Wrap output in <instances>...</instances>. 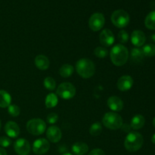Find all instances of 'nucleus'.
Segmentation results:
<instances>
[{
	"label": "nucleus",
	"instance_id": "obj_19",
	"mask_svg": "<svg viewBox=\"0 0 155 155\" xmlns=\"http://www.w3.org/2000/svg\"><path fill=\"white\" fill-rule=\"evenodd\" d=\"M145 123V119L142 115L136 114L132 118L130 127L135 130H138L142 129L144 127Z\"/></svg>",
	"mask_w": 155,
	"mask_h": 155
},
{
	"label": "nucleus",
	"instance_id": "obj_32",
	"mask_svg": "<svg viewBox=\"0 0 155 155\" xmlns=\"http://www.w3.org/2000/svg\"><path fill=\"white\" fill-rule=\"evenodd\" d=\"M46 120L47 122L49 124H55L58 121V115L56 113H51L47 116Z\"/></svg>",
	"mask_w": 155,
	"mask_h": 155
},
{
	"label": "nucleus",
	"instance_id": "obj_34",
	"mask_svg": "<svg viewBox=\"0 0 155 155\" xmlns=\"http://www.w3.org/2000/svg\"><path fill=\"white\" fill-rule=\"evenodd\" d=\"M121 129L125 133H130V129H131V127L130 125H128V124H123L122 127H121Z\"/></svg>",
	"mask_w": 155,
	"mask_h": 155
},
{
	"label": "nucleus",
	"instance_id": "obj_29",
	"mask_svg": "<svg viewBox=\"0 0 155 155\" xmlns=\"http://www.w3.org/2000/svg\"><path fill=\"white\" fill-rule=\"evenodd\" d=\"M8 112L9 114L12 117H16L19 116L20 113H21V109L16 104H10L8 107Z\"/></svg>",
	"mask_w": 155,
	"mask_h": 155
},
{
	"label": "nucleus",
	"instance_id": "obj_21",
	"mask_svg": "<svg viewBox=\"0 0 155 155\" xmlns=\"http://www.w3.org/2000/svg\"><path fill=\"white\" fill-rule=\"evenodd\" d=\"M11 102L12 97L10 94L5 90H0V107H8L11 104Z\"/></svg>",
	"mask_w": 155,
	"mask_h": 155
},
{
	"label": "nucleus",
	"instance_id": "obj_30",
	"mask_svg": "<svg viewBox=\"0 0 155 155\" xmlns=\"http://www.w3.org/2000/svg\"><path fill=\"white\" fill-rule=\"evenodd\" d=\"M118 39H119L120 42L121 44L127 43L129 40V34L126 30H121L118 33Z\"/></svg>",
	"mask_w": 155,
	"mask_h": 155
},
{
	"label": "nucleus",
	"instance_id": "obj_20",
	"mask_svg": "<svg viewBox=\"0 0 155 155\" xmlns=\"http://www.w3.org/2000/svg\"><path fill=\"white\" fill-rule=\"evenodd\" d=\"M144 55L142 49L138 47H135L130 51V59L133 63H139L143 60Z\"/></svg>",
	"mask_w": 155,
	"mask_h": 155
},
{
	"label": "nucleus",
	"instance_id": "obj_3",
	"mask_svg": "<svg viewBox=\"0 0 155 155\" xmlns=\"http://www.w3.org/2000/svg\"><path fill=\"white\" fill-rule=\"evenodd\" d=\"M143 136L138 132H130L124 141V147L130 152H136L142 148L143 145Z\"/></svg>",
	"mask_w": 155,
	"mask_h": 155
},
{
	"label": "nucleus",
	"instance_id": "obj_39",
	"mask_svg": "<svg viewBox=\"0 0 155 155\" xmlns=\"http://www.w3.org/2000/svg\"><path fill=\"white\" fill-rule=\"evenodd\" d=\"M153 125H154V127H155V117L153 119Z\"/></svg>",
	"mask_w": 155,
	"mask_h": 155
},
{
	"label": "nucleus",
	"instance_id": "obj_10",
	"mask_svg": "<svg viewBox=\"0 0 155 155\" xmlns=\"http://www.w3.org/2000/svg\"><path fill=\"white\" fill-rule=\"evenodd\" d=\"M14 149L18 155H28L30 152V142L25 139H18L14 144Z\"/></svg>",
	"mask_w": 155,
	"mask_h": 155
},
{
	"label": "nucleus",
	"instance_id": "obj_5",
	"mask_svg": "<svg viewBox=\"0 0 155 155\" xmlns=\"http://www.w3.org/2000/svg\"><path fill=\"white\" fill-rule=\"evenodd\" d=\"M27 130L33 136H39L46 131V124L39 118H33L27 123Z\"/></svg>",
	"mask_w": 155,
	"mask_h": 155
},
{
	"label": "nucleus",
	"instance_id": "obj_7",
	"mask_svg": "<svg viewBox=\"0 0 155 155\" xmlns=\"http://www.w3.org/2000/svg\"><path fill=\"white\" fill-rule=\"evenodd\" d=\"M76 92L77 91L75 86L72 83L65 82L59 85L58 87L57 88L56 95L62 99L69 100L75 96Z\"/></svg>",
	"mask_w": 155,
	"mask_h": 155
},
{
	"label": "nucleus",
	"instance_id": "obj_15",
	"mask_svg": "<svg viewBox=\"0 0 155 155\" xmlns=\"http://www.w3.org/2000/svg\"><path fill=\"white\" fill-rule=\"evenodd\" d=\"M107 104L109 108L113 112L120 111L124 108V101H122L121 98H120L117 96H110L107 99Z\"/></svg>",
	"mask_w": 155,
	"mask_h": 155
},
{
	"label": "nucleus",
	"instance_id": "obj_4",
	"mask_svg": "<svg viewBox=\"0 0 155 155\" xmlns=\"http://www.w3.org/2000/svg\"><path fill=\"white\" fill-rule=\"evenodd\" d=\"M102 124L106 128L111 130H117L121 128L123 123V118L118 114L115 112H108L104 115L102 118Z\"/></svg>",
	"mask_w": 155,
	"mask_h": 155
},
{
	"label": "nucleus",
	"instance_id": "obj_27",
	"mask_svg": "<svg viewBox=\"0 0 155 155\" xmlns=\"http://www.w3.org/2000/svg\"><path fill=\"white\" fill-rule=\"evenodd\" d=\"M44 86L46 89L49 91H53L56 88V82L52 77H45L43 82Z\"/></svg>",
	"mask_w": 155,
	"mask_h": 155
},
{
	"label": "nucleus",
	"instance_id": "obj_9",
	"mask_svg": "<svg viewBox=\"0 0 155 155\" xmlns=\"http://www.w3.org/2000/svg\"><path fill=\"white\" fill-rule=\"evenodd\" d=\"M50 148V144L47 139L44 138L36 139L33 144V151L36 154L42 155L48 152Z\"/></svg>",
	"mask_w": 155,
	"mask_h": 155
},
{
	"label": "nucleus",
	"instance_id": "obj_14",
	"mask_svg": "<svg viewBox=\"0 0 155 155\" xmlns=\"http://www.w3.org/2000/svg\"><path fill=\"white\" fill-rule=\"evenodd\" d=\"M5 132L9 138H17L20 135V127L18 124L13 121H8L5 126Z\"/></svg>",
	"mask_w": 155,
	"mask_h": 155
},
{
	"label": "nucleus",
	"instance_id": "obj_12",
	"mask_svg": "<svg viewBox=\"0 0 155 155\" xmlns=\"http://www.w3.org/2000/svg\"><path fill=\"white\" fill-rule=\"evenodd\" d=\"M47 139L49 142L53 143H57L61 139V130L56 126H51L46 130Z\"/></svg>",
	"mask_w": 155,
	"mask_h": 155
},
{
	"label": "nucleus",
	"instance_id": "obj_25",
	"mask_svg": "<svg viewBox=\"0 0 155 155\" xmlns=\"http://www.w3.org/2000/svg\"><path fill=\"white\" fill-rule=\"evenodd\" d=\"M101 131H102V127H101V123L99 122L94 123L89 129V133L93 136H97L100 135Z\"/></svg>",
	"mask_w": 155,
	"mask_h": 155
},
{
	"label": "nucleus",
	"instance_id": "obj_22",
	"mask_svg": "<svg viewBox=\"0 0 155 155\" xmlns=\"http://www.w3.org/2000/svg\"><path fill=\"white\" fill-rule=\"evenodd\" d=\"M58 103V98L56 94L49 93L46 95L45 104L47 108H53L57 105Z\"/></svg>",
	"mask_w": 155,
	"mask_h": 155
},
{
	"label": "nucleus",
	"instance_id": "obj_17",
	"mask_svg": "<svg viewBox=\"0 0 155 155\" xmlns=\"http://www.w3.org/2000/svg\"><path fill=\"white\" fill-rule=\"evenodd\" d=\"M35 65L38 69L41 71H45L49 68L50 62L48 58L44 54H39L35 58Z\"/></svg>",
	"mask_w": 155,
	"mask_h": 155
},
{
	"label": "nucleus",
	"instance_id": "obj_33",
	"mask_svg": "<svg viewBox=\"0 0 155 155\" xmlns=\"http://www.w3.org/2000/svg\"><path fill=\"white\" fill-rule=\"evenodd\" d=\"M88 155H105V154L103 150L100 148H95V149L92 150Z\"/></svg>",
	"mask_w": 155,
	"mask_h": 155
},
{
	"label": "nucleus",
	"instance_id": "obj_35",
	"mask_svg": "<svg viewBox=\"0 0 155 155\" xmlns=\"http://www.w3.org/2000/svg\"><path fill=\"white\" fill-rule=\"evenodd\" d=\"M0 155H7V152L5 150V148H0Z\"/></svg>",
	"mask_w": 155,
	"mask_h": 155
},
{
	"label": "nucleus",
	"instance_id": "obj_1",
	"mask_svg": "<svg viewBox=\"0 0 155 155\" xmlns=\"http://www.w3.org/2000/svg\"><path fill=\"white\" fill-rule=\"evenodd\" d=\"M111 62L117 67H121L125 64L129 58V51L122 44H117L110 51Z\"/></svg>",
	"mask_w": 155,
	"mask_h": 155
},
{
	"label": "nucleus",
	"instance_id": "obj_26",
	"mask_svg": "<svg viewBox=\"0 0 155 155\" xmlns=\"http://www.w3.org/2000/svg\"><path fill=\"white\" fill-rule=\"evenodd\" d=\"M142 49L145 56H147V57L155 56V45L154 44H147Z\"/></svg>",
	"mask_w": 155,
	"mask_h": 155
},
{
	"label": "nucleus",
	"instance_id": "obj_24",
	"mask_svg": "<svg viewBox=\"0 0 155 155\" xmlns=\"http://www.w3.org/2000/svg\"><path fill=\"white\" fill-rule=\"evenodd\" d=\"M145 25L149 30H155V11L151 12L147 15L145 20Z\"/></svg>",
	"mask_w": 155,
	"mask_h": 155
},
{
	"label": "nucleus",
	"instance_id": "obj_18",
	"mask_svg": "<svg viewBox=\"0 0 155 155\" xmlns=\"http://www.w3.org/2000/svg\"><path fill=\"white\" fill-rule=\"evenodd\" d=\"M88 151L89 146L85 142H76L72 146V151L75 155H84L88 152Z\"/></svg>",
	"mask_w": 155,
	"mask_h": 155
},
{
	"label": "nucleus",
	"instance_id": "obj_16",
	"mask_svg": "<svg viewBox=\"0 0 155 155\" xmlns=\"http://www.w3.org/2000/svg\"><path fill=\"white\" fill-rule=\"evenodd\" d=\"M145 35L142 30H136L131 34V42L136 47L142 46L145 42Z\"/></svg>",
	"mask_w": 155,
	"mask_h": 155
},
{
	"label": "nucleus",
	"instance_id": "obj_13",
	"mask_svg": "<svg viewBox=\"0 0 155 155\" xmlns=\"http://www.w3.org/2000/svg\"><path fill=\"white\" fill-rule=\"evenodd\" d=\"M118 89L121 92H127L130 90L133 86V79L129 75H124L120 77L117 83Z\"/></svg>",
	"mask_w": 155,
	"mask_h": 155
},
{
	"label": "nucleus",
	"instance_id": "obj_11",
	"mask_svg": "<svg viewBox=\"0 0 155 155\" xmlns=\"http://www.w3.org/2000/svg\"><path fill=\"white\" fill-rule=\"evenodd\" d=\"M114 35L109 29H104L101 32L99 36V41L104 47L111 46L114 42Z\"/></svg>",
	"mask_w": 155,
	"mask_h": 155
},
{
	"label": "nucleus",
	"instance_id": "obj_37",
	"mask_svg": "<svg viewBox=\"0 0 155 155\" xmlns=\"http://www.w3.org/2000/svg\"><path fill=\"white\" fill-rule=\"evenodd\" d=\"M151 39H152V40L154 41V42H155V33H154V34H152V35H151Z\"/></svg>",
	"mask_w": 155,
	"mask_h": 155
},
{
	"label": "nucleus",
	"instance_id": "obj_40",
	"mask_svg": "<svg viewBox=\"0 0 155 155\" xmlns=\"http://www.w3.org/2000/svg\"><path fill=\"white\" fill-rule=\"evenodd\" d=\"M0 129H1V121H0Z\"/></svg>",
	"mask_w": 155,
	"mask_h": 155
},
{
	"label": "nucleus",
	"instance_id": "obj_38",
	"mask_svg": "<svg viewBox=\"0 0 155 155\" xmlns=\"http://www.w3.org/2000/svg\"><path fill=\"white\" fill-rule=\"evenodd\" d=\"M62 155H73V154H71V153H64V154H63Z\"/></svg>",
	"mask_w": 155,
	"mask_h": 155
},
{
	"label": "nucleus",
	"instance_id": "obj_23",
	"mask_svg": "<svg viewBox=\"0 0 155 155\" xmlns=\"http://www.w3.org/2000/svg\"><path fill=\"white\" fill-rule=\"evenodd\" d=\"M74 72V68L72 65L69 64H63L59 69V74L64 78H68L71 77Z\"/></svg>",
	"mask_w": 155,
	"mask_h": 155
},
{
	"label": "nucleus",
	"instance_id": "obj_2",
	"mask_svg": "<svg viewBox=\"0 0 155 155\" xmlns=\"http://www.w3.org/2000/svg\"><path fill=\"white\" fill-rule=\"evenodd\" d=\"M76 71L83 79H89L95 74V65L89 59L81 58L76 63Z\"/></svg>",
	"mask_w": 155,
	"mask_h": 155
},
{
	"label": "nucleus",
	"instance_id": "obj_6",
	"mask_svg": "<svg viewBox=\"0 0 155 155\" xmlns=\"http://www.w3.org/2000/svg\"><path fill=\"white\" fill-rule=\"evenodd\" d=\"M111 22L118 28H124L129 24L130 21V15L126 11L118 9L114 11L111 15Z\"/></svg>",
	"mask_w": 155,
	"mask_h": 155
},
{
	"label": "nucleus",
	"instance_id": "obj_28",
	"mask_svg": "<svg viewBox=\"0 0 155 155\" xmlns=\"http://www.w3.org/2000/svg\"><path fill=\"white\" fill-rule=\"evenodd\" d=\"M94 54L99 58H104L108 54V50L104 46H98L94 50Z\"/></svg>",
	"mask_w": 155,
	"mask_h": 155
},
{
	"label": "nucleus",
	"instance_id": "obj_31",
	"mask_svg": "<svg viewBox=\"0 0 155 155\" xmlns=\"http://www.w3.org/2000/svg\"><path fill=\"white\" fill-rule=\"evenodd\" d=\"M12 144V140L9 137H6V136H2L0 138V145L2 148H8Z\"/></svg>",
	"mask_w": 155,
	"mask_h": 155
},
{
	"label": "nucleus",
	"instance_id": "obj_36",
	"mask_svg": "<svg viewBox=\"0 0 155 155\" xmlns=\"http://www.w3.org/2000/svg\"><path fill=\"white\" fill-rule=\"evenodd\" d=\"M151 142H153V144H154L155 145V134L153 135L152 137H151Z\"/></svg>",
	"mask_w": 155,
	"mask_h": 155
},
{
	"label": "nucleus",
	"instance_id": "obj_8",
	"mask_svg": "<svg viewBox=\"0 0 155 155\" xmlns=\"http://www.w3.org/2000/svg\"><path fill=\"white\" fill-rule=\"evenodd\" d=\"M105 23V18L103 14L101 13H94L89 18V27L92 31L97 32L103 28Z\"/></svg>",
	"mask_w": 155,
	"mask_h": 155
}]
</instances>
